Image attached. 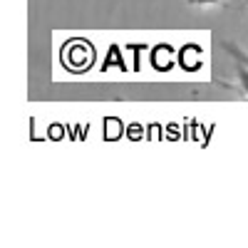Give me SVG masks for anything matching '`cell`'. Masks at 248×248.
<instances>
[{"label": "cell", "mask_w": 248, "mask_h": 248, "mask_svg": "<svg viewBox=\"0 0 248 248\" xmlns=\"http://www.w3.org/2000/svg\"><path fill=\"white\" fill-rule=\"evenodd\" d=\"M221 47H223L226 52H229L236 62H243V65H248V52H243L241 47H236V45H231V43H226V40L221 43Z\"/></svg>", "instance_id": "6da1fadb"}, {"label": "cell", "mask_w": 248, "mask_h": 248, "mask_svg": "<svg viewBox=\"0 0 248 248\" xmlns=\"http://www.w3.org/2000/svg\"><path fill=\"white\" fill-rule=\"evenodd\" d=\"M238 85L248 97V65H243V62H238Z\"/></svg>", "instance_id": "7a4b0ae2"}, {"label": "cell", "mask_w": 248, "mask_h": 248, "mask_svg": "<svg viewBox=\"0 0 248 248\" xmlns=\"http://www.w3.org/2000/svg\"><path fill=\"white\" fill-rule=\"evenodd\" d=\"M191 5H226L223 0H189Z\"/></svg>", "instance_id": "3957f363"}, {"label": "cell", "mask_w": 248, "mask_h": 248, "mask_svg": "<svg viewBox=\"0 0 248 248\" xmlns=\"http://www.w3.org/2000/svg\"><path fill=\"white\" fill-rule=\"evenodd\" d=\"M246 3H248V0H246Z\"/></svg>", "instance_id": "277c9868"}]
</instances>
